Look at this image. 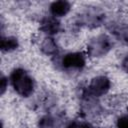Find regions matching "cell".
Instances as JSON below:
<instances>
[{
  "label": "cell",
  "instance_id": "6da1fadb",
  "mask_svg": "<svg viewBox=\"0 0 128 128\" xmlns=\"http://www.w3.org/2000/svg\"><path fill=\"white\" fill-rule=\"evenodd\" d=\"M11 83L18 94L24 97H28L33 92V81L23 69H15L11 76Z\"/></svg>",
  "mask_w": 128,
  "mask_h": 128
},
{
  "label": "cell",
  "instance_id": "7a4b0ae2",
  "mask_svg": "<svg viewBox=\"0 0 128 128\" xmlns=\"http://www.w3.org/2000/svg\"><path fill=\"white\" fill-rule=\"evenodd\" d=\"M109 87H110V81L108 80V78L104 76H99L91 81L88 91L90 94L94 96H100L105 94L108 91Z\"/></svg>",
  "mask_w": 128,
  "mask_h": 128
},
{
  "label": "cell",
  "instance_id": "3957f363",
  "mask_svg": "<svg viewBox=\"0 0 128 128\" xmlns=\"http://www.w3.org/2000/svg\"><path fill=\"white\" fill-rule=\"evenodd\" d=\"M62 64L65 68H82L85 64V59L81 53H70L63 58Z\"/></svg>",
  "mask_w": 128,
  "mask_h": 128
},
{
  "label": "cell",
  "instance_id": "277c9868",
  "mask_svg": "<svg viewBox=\"0 0 128 128\" xmlns=\"http://www.w3.org/2000/svg\"><path fill=\"white\" fill-rule=\"evenodd\" d=\"M110 47L109 41L105 36H102L100 38H97L95 41H93L89 46V51L91 54L99 55L102 53H105V50H108Z\"/></svg>",
  "mask_w": 128,
  "mask_h": 128
},
{
  "label": "cell",
  "instance_id": "5b68a950",
  "mask_svg": "<svg viewBox=\"0 0 128 128\" xmlns=\"http://www.w3.org/2000/svg\"><path fill=\"white\" fill-rule=\"evenodd\" d=\"M70 4L66 1H56L50 6V11L54 16H63L68 13Z\"/></svg>",
  "mask_w": 128,
  "mask_h": 128
},
{
  "label": "cell",
  "instance_id": "8992f818",
  "mask_svg": "<svg viewBox=\"0 0 128 128\" xmlns=\"http://www.w3.org/2000/svg\"><path fill=\"white\" fill-rule=\"evenodd\" d=\"M59 22L55 18H45L41 23V29L48 34H55L59 30Z\"/></svg>",
  "mask_w": 128,
  "mask_h": 128
},
{
  "label": "cell",
  "instance_id": "52a82bcc",
  "mask_svg": "<svg viewBox=\"0 0 128 128\" xmlns=\"http://www.w3.org/2000/svg\"><path fill=\"white\" fill-rule=\"evenodd\" d=\"M17 46H18V42L13 37H6V38L3 37L1 40V49L3 51L14 50L15 48H17Z\"/></svg>",
  "mask_w": 128,
  "mask_h": 128
},
{
  "label": "cell",
  "instance_id": "ba28073f",
  "mask_svg": "<svg viewBox=\"0 0 128 128\" xmlns=\"http://www.w3.org/2000/svg\"><path fill=\"white\" fill-rule=\"evenodd\" d=\"M52 125H53V123H52V119H51L50 117H45V118H43V119L40 121V123H39V126H40L41 128H51Z\"/></svg>",
  "mask_w": 128,
  "mask_h": 128
},
{
  "label": "cell",
  "instance_id": "9c48e42d",
  "mask_svg": "<svg viewBox=\"0 0 128 128\" xmlns=\"http://www.w3.org/2000/svg\"><path fill=\"white\" fill-rule=\"evenodd\" d=\"M117 126H118V128H128V115L120 117L118 119Z\"/></svg>",
  "mask_w": 128,
  "mask_h": 128
},
{
  "label": "cell",
  "instance_id": "30bf717a",
  "mask_svg": "<svg viewBox=\"0 0 128 128\" xmlns=\"http://www.w3.org/2000/svg\"><path fill=\"white\" fill-rule=\"evenodd\" d=\"M67 128H91V126L88 123L83 122H72L69 124Z\"/></svg>",
  "mask_w": 128,
  "mask_h": 128
},
{
  "label": "cell",
  "instance_id": "8fae6325",
  "mask_svg": "<svg viewBox=\"0 0 128 128\" xmlns=\"http://www.w3.org/2000/svg\"><path fill=\"white\" fill-rule=\"evenodd\" d=\"M122 67H123V69H124L125 71H128V56L124 59V61H123V63H122Z\"/></svg>",
  "mask_w": 128,
  "mask_h": 128
},
{
  "label": "cell",
  "instance_id": "7c38bea8",
  "mask_svg": "<svg viewBox=\"0 0 128 128\" xmlns=\"http://www.w3.org/2000/svg\"><path fill=\"white\" fill-rule=\"evenodd\" d=\"M5 87H6V79L3 77V78H2V86H1V88H2V91H1V93H3V92H4V90H5Z\"/></svg>",
  "mask_w": 128,
  "mask_h": 128
}]
</instances>
